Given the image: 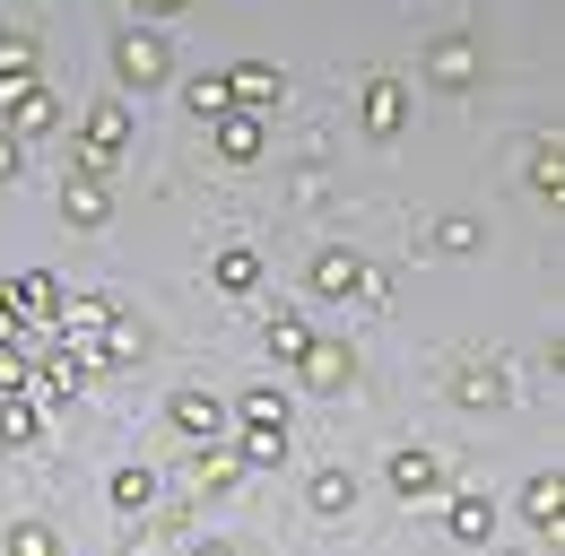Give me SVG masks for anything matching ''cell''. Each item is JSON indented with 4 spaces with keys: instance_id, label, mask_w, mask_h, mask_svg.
Segmentation results:
<instances>
[{
    "instance_id": "6da1fadb",
    "label": "cell",
    "mask_w": 565,
    "mask_h": 556,
    "mask_svg": "<svg viewBox=\"0 0 565 556\" xmlns=\"http://www.w3.org/2000/svg\"><path fill=\"white\" fill-rule=\"evenodd\" d=\"M279 452H287V409L270 392H253L244 400V461H279Z\"/></svg>"
},
{
    "instance_id": "7a4b0ae2",
    "label": "cell",
    "mask_w": 565,
    "mask_h": 556,
    "mask_svg": "<svg viewBox=\"0 0 565 556\" xmlns=\"http://www.w3.org/2000/svg\"><path fill=\"white\" fill-rule=\"evenodd\" d=\"M114 78H122V87H157V78H166V44H157V35H122V44H114Z\"/></svg>"
},
{
    "instance_id": "3957f363",
    "label": "cell",
    "mask_w": 565,
    "mask_h": 556,
    "mask_svg": "<svg viewBox=\"0 0 565 556\" xmlns=\"http://www.w3.org/2000/svg\"><path fill=\"white\" fill-rule=\"evenodd\" d=\"M426 78H435V87H470V78H479V44H470V35H444V44L426 53Z\"/></svg>"
},
{
    "instance_id": "277c9868",
    "label": "cell",
    "mask_w": 565,
    "mask_h": 556,
    "mask_svg": "<svg viewBox=\"0 0 565 556\" xmlns=\"http://www.w3.org/2000/svg\"><path fill=\"white\" fill-rule=\"evenodd\" d=\"M296 356H305V383H313V392H340V383H349V348L340 340H305Z\"/></svg>"
},
{
    "instance_id": "5b68a950",
    "label": "cell",
    "mask_w": 565,
    "mask_h": 556,
    "mask_svg": "<svg viewBox=\"0 0 565 556\" xmlns=\"http://www.w3.org/2000/svg\"><path fill=\"white\" fill-rule=\"evenodd\" d=\"M174 426L201 443V435H226V400H210V392H174Z\"/></svg>"
},
{
    "instance_id": "8992f818",
    "label": "cell",
    "mask_w": 565,
    "mask_h": 556,
    "mask_svg": "<svg viewBox=\"0 0 565 556\" xmlns=\"http://www.w3.org/2000/svg\"><path fill=\"white\" fill-rule=\"evenodd\" d=\"M349 287H365V261H356V253H322V261H313V296H349Z\"/></svg>"
},
{
    "instance_id": "52a82bcc",
    "label": "cell",
    "mask_w": 565,
    "mask_h": 556,
    "mask_svg": "<svg viewBox=\"0 0 565 556\" xmlns=\"http://www.w3.org/2000/svg\"><path fill=\"white\" fill-rule=\"evenodd\" d=\"M122 139H131V122H122V105H96V114H87V157H96V165H105V157H114Z\"/></svg>"
},
{
    "instance_id": "ba28073f",
    "label": "cell",
    "mask_w": 565,
    "mask_h": 556,
    "mask_svg": "<svg viewBox=\"0 0 565 556\" xmlns=\"http://www.w3.org/2000/svg\"><path fill=\"white\" fill-rule=\"evenodd\" d=\"M435 479H444L435 452H392V487H401V495H435Z\"/></svg>"
},
{
    "instance_id": "9c48e42d",
    "label": "cell",
    "mask_w": 565,
    "mask_h": 556,
    "mask_svg": "<svg viewBox=\"0 0 565 556\" xmlns=\"http://www.w3.org/2000/svg\"><path fill=\"white\" fill-rule=\"evenodd\" d=\"M226 96H244V105H270V96H279V70H270V62H235V87H226Z\"/></svg>"
},
{
    "instance_id": "30bf717a",
    "label": "cell",
    "mask_w": 565,
    "mask_h": 556,
    "mask_svg": "<svg viewBox=\"0 0 565 556\" xmlns=\"http://www.w3.org/2000/svg\"><path fill=\"white\" fill-rule=\"evenodd\" d=\"M217 148H226L235 165H244V157H262V122H253V114H226V122H217Z\"/></svg>"
},
{
    "instance_id": "8fae6325",
    "label": "cell",
    "mask_w": 565,
    "mask_h": 556,
    "mask_svg": "<svg viewBox=\"0 0 565 556\" xmlns=\"http://www.w3.org/2000/svg\"><path fill=\"white\" fill-rule=\"evenodd\" d=\"M365 122L374 131H401V78H374L365 87Z\"/></svg>"
},
{
    "instance_id": "7c38bea8",
    "label": "cell",
    "mask_w": 565,
    "mask_h": 556,
    "mask_svg": "<svg viewBox=\"0 0 565 556\" xmlns=\"http://www.w3.org/2000/svg\"><path fill=\"white\" fill-rule=\"evenodd\" d=\"M452 392H461L470 409H488V400H504V374H495V365H461V383H452Z\"/></svg>"
},
{
    "instance_id": "4fadbf2b",
    "label": "cell",
    "mask_w": 565,
    "mask_h": 556,
    "mask_svg": "<svg viewBox=\"0 0 565 556\" xmlns=\"http://www.w3.org/2000/svg\"><path fill=\"white\" fill-rule=\"evenodd\" d=\"M35 78V44L26 35H0V87H26Z\"/></svg>"
},
{
    "instance_id": "5bb4252c",
    "label": "cell",
    "mask_w": 565,
    "mask_h": 556,
    "mask_svg": "<svg viewBox=\"0 0 565 556\" xmlns=\"http://www.w3.org/2000/svg\"><path fill=\"white\" fill-rule=\"evenodd\" d=\"M253 278H262L253 253H217V287H226V296H253Z\"/></svg>"
},
{
    "instance_id": "9a60e30c",
    "label": "cell",
    "mask_w": 565,
    "mask_h": 556,
    "mask_svg": "<svg viewBox=\"0 0 565 556\" xmlns=\"http://www.w3.org/2000/svg\"><path fill=\"white\" fill-rule=\"evenodd\" d=\"M9 556H62L53 522H18V531H9Z\"/></svg>"
},
{
    "instance_id": "2e32d148",
    "label": "cell",
    "mask_w": 565,
    "mask_h": 556,
    "mask_svg": "<svg viewBox=\"0 0 565 556\" xmlns=\"http://www.w3.org/2000/svg\"><path fill=\"white\" fill-rule=\"evenodd\" d=\"M488 522H495L488 495H461V504H452V531H461V539H488Z\"/></svg>"
},
{
    "instance_id": "e0dca14e",
    "label": "cell",
    "mask_w": 565,
    "mask_h": 556,
    "mask_svg": "<svg viewBox=\"0 0 565 556\" xmlns=\"http://www.w3.org/2000/svg\"><path fill=\"white\" fill-rule=\"evenodd\" d=\"M349 470H322V479H313V513H349Z\"/></svg>"
},
{
    "instance_id": "ac0fdd59",
    "label": "cell",
    "mask_w": 565,
    "mask_h": 556,
    "mask_svg": "<svg viewBox=\"0 0 565 556\" xmlns=\"http://www.w3.org/2000/svg\"><path fill=\"white\" fill-rule=\"evenodd\" d=\"M62 209H71L78 226H96V217H105V192H96V183H71V192H62Z\"/></svg>"
},
{
    "instance_id": "d6986e66",
    "label": "cell",
    "mask_w": 565,
    "mask_h": 556,
    "mask_svg": "<svg viewBox=\"0 0 565 556\" xmlns=\"http://www.w3.org/2000/svg\"><path fill=\"white\" fill-rule=\"evenodd\" d=\"M148 495H157V479H148V470H122V479H114V504H122V513H140Z\"/></svg>"
},
{
    "instance_id": "ffe728a7",
    "label": "cell",
    "mask_w": 565,
    "mask_h": 556,
    "mask_svg": "<svg viewBox=\"0 0 565 556\" xmlns=\"http://www.w3.org/2000/svg\"><path fill=\"white\" fill-rule=\"evenodd\" d=\"M183 96H192V114H226V78H192Z\"/></svg>"
},
{
    "instance_id": "44dd1931",
    "label": "cell",
    "mask_w": 565,
    "mask_h": 556,
    "mask_svg": "<svg viewBox=\"0 0 565 556\" xmlns=\"http://www.w3.org/2000/svg\"><path fill=\"white\" fill-rule=\"evenodd\" d=\"M435 244H444V253H470V244H479V226H470V217H444V226H435Z\"/></svg>"
},
{
    "instance_id": "7402d4cb",
    "label": "cell",
    "mask_w": 565,
    "mask_h": 556,
    "mask_svg": "<svg viewBox=\"0 0 565 556\" xmlns=\"http://www.w3.org/2000/svg\"><path fill=\"white\" fill-rule=\"evenodd\" d=\"M522 504H531V522H557V479H531Z\"/></svg>"
},
{
    "instance_id": "603a6c76",
    "label": "cell",
    "mask_w": 565,
    "mask_h": 556,
    "mask_svg": "<svg viewBox=\"0 0 565 556\" xmlns=\"http://www.w3.org/2000/svg\"><path fill=\"white\" fill-rule=\"evenodd\" d=\"M192 479H201V487H210V495H217V487L235 479V461H226V452H201V470H192Z\"/></svg>"
},
{
    "instance_id": "cb8c5ba5",
    "label": "cell",
    "mask_w": 565,
    "mask_h": 556,
    "mask_svg": "<svg viewBox=\"0 0 565 556\" xmlns=\"http://www.w3.org/2000/svg\"><path fill=\"white\" fill-rule=\"evenodd\" d=\"M270 348H279V356H296V348H305V322H296V313H279V322H270Z\"/></svg>"
},
{
    "instance_id": "d4e9b609",
    "label": "cell",
    "mask_w": 565,
    "mask_h": 556,
    "mask_svg": "<svg viewBox=\"0 0 565 556\" xmlns=\"http://www.w3.org/2000/svg\"><path fill=\"white\" fill-rule=\"evenodd\" d=\"M0 174H18V139L0 131Z\"/></svg>"
},
{
    "instance_id": "484cf974",
    "label": "cell",
    "mask_w": 565,
    "mask_h": 556,
    "mask_svg": "<svg viewBox=\"0 0 565 556\" xmlns=\"http://www.w3.org/2000/svg\"><path fill=\"white\" fill-rule=\"evenodd\" d=\"M140 9H148V18H166V9H183V0H140Z\"/></svg>"
},
{
    "instance_id": "4316f807",
    "label": "cell",
    "mask_w": 565,
    "mask_h": 556,
    "mask_svg": "<svg viewBox=\"0 0 565 556\" xmlns=\"http://www.w3.org/2000/svg\"><path fill=\"white\" fill-rule=\"evenodd\" d=\"M201 556H226V548H201Z\"/></svg>"
}]
</instances>
